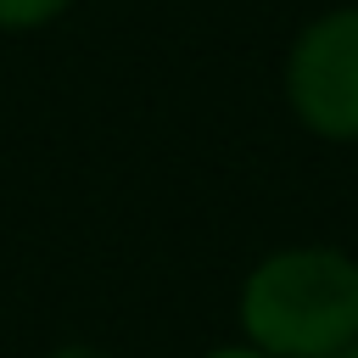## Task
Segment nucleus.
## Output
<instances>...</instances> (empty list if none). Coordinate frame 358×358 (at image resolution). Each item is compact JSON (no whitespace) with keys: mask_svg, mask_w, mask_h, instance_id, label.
Wrapping results in <instances>:
<instances>
[{"mask_svg":"<svg viewBox=\"0 0 358 358\" xmlns=\"http://www.w3.org/2000/svg\"><path fill=\"white\" fill-rule=\"evenodd\" d=\"M45 358H112V352H101V347H84V341H67V347H56V352H45Z\"/></svg>","mask_w":358,"mask_h":358,"instance_id":"nucleus-4","label":"nucleus"},{"mask_svg":"<svg viewBox=\"0 0 358 358\" xmlns=\"http://www.w3.org/2000/svg\"><path fill=\"white\" fill-rule=\"evenodd\" d=\"M336 358H358V341H352V347H347V352H336Z\"/></svg>","mask_w":358,"mask_h":358,"instance_id":"nucleus-6","label":"nucleus"},{"mask_svg":"<svg viewBox=\"0 0 358 358\" xmlns=\"http://www.w3.org/2000/svg\"><path fill=\"white\" fill-rule=\"evenodd\" d=\"M73 11V0H0V34H39L50 22H62Z\"/></svg>","mask_w":358,"mask_h":358,"instance_id":"nucleus-3","label":"nucleus"},{"mask_svg":"<svg viewBox=\"0 0 358 358\" xmlns=\"http://www.w3.org/2000/svg\"><path fill=\"white\" fill-rule=\"evenodd\" d=\"M280 84L291 117L308 134L358 145V0L319 11L291 34Z\"/></svg>","mask_w":358,"mask_h":358,"instance_id":"nucleus-2","label":"nucleus"},{"mask_svg":"<svg viewBox=\"0 0 358 358\" xmlns=\"http://www.w3.org/2000/svg\"><path fill=\"white\" fill-rule=\"evenodd\" d=\"M207 358H268L263 347H252V341H235V347H213Z\"/></svg>","mask_w":358,"mask_h":358,"instance_id":"nucleus-5","label":"nucleus"},{"mask_svg":"<svg viewBox=\"0 0 358 358\" xmlns=\"http://www.w3.org/2000/svg\"><path fill=\"white\" fill-rule=\"evenodd\" d=\"M241 336L268 358H336L358 341V252H263L235 296Z\"/></svg>","mask_w":358,"mask_h":358,"instance_id":"nucleus-1","label":"nucleus"}]
</instances>
